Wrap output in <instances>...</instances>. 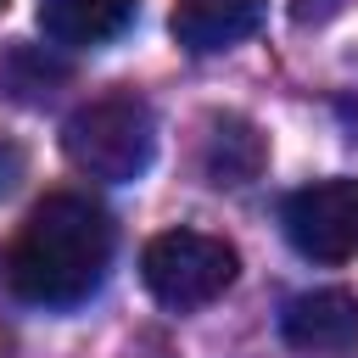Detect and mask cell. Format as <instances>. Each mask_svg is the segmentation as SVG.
<instances>
[{
    "instance_id": "obj_8",
    "label": "cell",
    "mask_w": 358,
    "mask_h": 358,
    "mask_svg": "<svg viewBox=\"0 0 358 358\" xmlns=\"http://www.w3.org/2000/svg\"><path fill=\"white\" fill-rule=\"evenodd\" d=\"M268 162V140L257 134V123L224 112V117H207V134H201V173L207 185L218 190H235V185H252Z\"/></svg>"
},
{
    "instance_id": "obj_10",
    "label": "cell",
    "mask_w": 358,
    "mask_h": 358,
    "mask_svg": "<svg viewBox=\"0 0 358 358\" xmlns=\"http://www.w3.org/2000/svg\"><path fill=\"white\" fill-rule=\"evenodd\" d=\"M22 62H28V50H17V56H11V62H6V73H0V84H6V90H11V95H17V90H22V84H17V67H22ZM62 78H67V67H56V62H50V67H39V73H34V84H45V95H50V84H62Z\"/></svg>"
},
{
    "instance_id": "obj_5",
    "label": "cell",
    "mask_w": 358,
    "mask_h": 358,
    "mask_svg": "<svg viewBox=\"0 0 358 358\" xmlns=\"http://www.w3.org/2000/svg\"><path fill=\"white\" fill-rule=\"evenodd\" d=\"M280 336L291 352H308V358H341L358 347V296L341 291V285H319V291H302L285 302L280 313Z\"/></svg>"
},
{
    "instance_id": "obj_12",
    "label": "cell",
    "mask_w": 358,
    "mask_h": 358,
    "mask_svg": "<svg viewBox=\"0 0 358 358\" xmlns=\"http://www.w3.org/2000/svg\"><path fill=\"white\" fill-rule=\"evenodd\" d=\"M0 11H6V0H0Z\"/></svg>"
},
{
    "instance_id": "obj_7",
    "label": "cell",
    "mask_w": 358,
    "mask_h": 358,
    "mask_svg": "<svg viewBox=\"0 0 358 358\" xmlns=\"http://www.w3.org/2000/svg\"><path fill=\"white\" fill-rule=\"evenodd\" d=\"M39 34L62 50H95L134 28L140 0H39Z\"/></svg>"
},
{
    "instance_id": "obj_2",
    "label": "cell",
    "mask_w": 358,
    "mask_h": 358,
    "mask_svg": "<svg viewBox=\"0 0 358 358\" xmlns=\"http://www.w3.org/2000/svg\"><path fill=\"white\" fill-rule=\"evenodd\" d=\"M62 151L84 179L129 185L157 157V117L134 90H112L101 101H84L62 123Z\"/></svg>"
},
{
    "instance_id": "obj_9",
    "label": "cell",
    "mask_w": 358,
    "mask_h": 358,
    "mask_svg": "<svg viewBox=\"0 0 358 358\" xmlns=\"http://www.w3.org/2000/svg\"><path fill=\"white\" fill-rule=\"evenodd\" d=\"M352 0H291V22L296 28H324L330 17H341Z\"/></svg>"
},
{
    "instance_id": "obj_3",
    "label": "cell",
    "mask_w": 358,
    "mask_h": 358,
    "mask_svg": "<svg viewBox=\"0 0 358 358\" xmlns=\"http://www.w3.org/2000/svg\"><path fill=\"white\" fill-rule=\"evenodd\" d=\"M241 274V257L224 235H207V229H162L145 241L140 252V280L145 291L173 308V313H196L207 302H218Z\"/></svg>"
},
{
    "instance_id": "obj_1",
    "label": "cell",
    "mask_w": 358,
    "mask_h": 358,
    "mask_svg": "<svg viewBox=\"0 0 358 358\" xmlns=\"http://www.w3.org/2000/svg\"><path fill=\"white\" fill-rule=\"evenodd\" d=\"M112 263V218L78 190H50L11 246L0 252V280L17 302L34 308H73L84 302Z\"/></svg>"
},
{
    "instance_id": "obj_4",
    "label": "cell",
    "mask_w": 358,
    "mask_h": 358,
    "mask_svg": "<svg viewBox=\"0 0 358 358\" xmlns=\"http://www.w3.org/2000/svg\"><path fill=\"white\" fill-rule=\"evenodd\" d=\"M285 241L313 263H347L358 252V179L330 173L285 196L280 207Z\"/></svg>"
},
{
    "instance_id": "obj_6",
    "label": "cell",
    "mask_w": 358,
    "mask_h": 358,
    "mask_svg": "<svg viewBox=\"0 0 358 358\" xmlns=\"http://www.w3.org/2000/svg\"><path fill=\"white\" fill-rule=\"evenodd\" d=\"M263 11H268V0H173L168 28L185 50L213 56V50H229V45L252 39L263 28Z\"/></svg>"
},
{
    "instance_id": "obj_11",
    "label": "cell",
    "mask_w": 358,
    "mask_h": 358,
    "mask_svg": "<svg viewBox=\"0 0 358 358\" xmlns=\"http://www.w3.org/2000/svg\"><path fill=\"white\" fill-rule=\"evenodd\" d=\"M22 173H28V157H22V145L0 140V196H11V190L22 185Z\"/></svg>"
}]
</instances>
